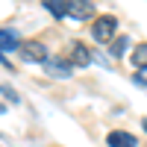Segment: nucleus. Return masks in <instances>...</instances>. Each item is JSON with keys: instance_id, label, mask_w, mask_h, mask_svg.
Returning <instances> with one entry per match:
<instances>
[{"instance_id": "obj_3", "label": "nucleus", "mask_w": 147, "mask_h": 147, "mask_svg": "<svg viewBox=\"0 0 147 147\" xmlns=\"http://www.w3.org/2000/svg\"><path fill=\"white\" fill-rule=\"evenodd\" d=\"M44 71L50 74L53 80H71V77H74V74H71V65L62 62V59H47V62H44Z\"/></svg>"}, {"instance_id": "obj_11", "label": "nucleus", "mask_w": 147, "mask_h": 147, "mask_svg": "<svg viewBox=\"0 0 147 147\" xmlns=\"http://www.w3.org/2000/svg\"><path fill=\"white\" fill-rule=\"evenodd\" d=\"M136 82H138V85H147V68H141V71L136 74Z\"/></svg>"}, {"instance_id": "obj_1", "label": "nucleus", "mask_w": 147, "mask_h": 147, "mask_svg": "<svg viewBox=\"0 0 147 147\" xmlns=\"http://www.w3.org/2000/svg\"><path fill=\"white\" fill-rule=\"evenodd\" d=\"M115 27H118V18L115 15H103V18H97L94 21V27H91V35H94V41H112V35H115Z\"/></svg>"}, {"instance_id": "obj_5", "label": "nucleus", "mask_w": 147, "mask_h": 147, "mask_svg": "<svg viewBox=\"0 0 147 147\" xmlns=\"http://www.w3.org/2000/svg\"><path fill=\"white\" fill-rule=\"evenodd\" d=\"M91 62V53H88V47L85 44H71V65H77V68H85Z\"/></svg>"}, {"instance_id": "obj_12", "label": "nucleus", "mask_w": 147, "mask_h": 147, "mask_svg": "<svg viewBox=\"0 0 147 147\" xmlns=\"http://www.w3.org/2000/svg\"><path fill=\"white\" fill-rule=\"evenodd\" d=\"M3 94L9 97V100H12V103H18V94H15V91H12V88H9V85H3Z\"/></svg>"}, {"instance_id": "obj_10", "label": "nucleus", "mask_w": 147, "mask_h": 147, "mask_svg": "<svg viewBox=\"0 0 147 147\" xmlns=\"http://www.w3.org/2000/svg\"><path fill=\"white\" fill-rule=\"evenodd\" d=\"M44 9L50 12V15H56V18H68V3H53V0H47Z\"/></svg>"}, {"instance_id": "obj_13", "label": "nucleus", "mask_w": 147, "mask_h": 147, "mask_svg": "<svg viewBox=\"0 0 147 147\" xmlns=\"http://www.w3.org/2000/svg\"><path fill=\"white\" fill-rule=\"evenodd\" d=\"M144 129H147V121H144Z\"/></svg>"}, {"instance_id": "obj_8", "label": "nucleus", "mask_w": 147, "mask_h": 147, "mask_svg": "<svg viewBox=\"0 0 147 147\" xmlns=\"http://www.w3.org/2000/svg\"><path fill=\"white\" fill-rule=\"evenodd\" d=\"M127 47H129V35H121V38H115L112 44H109V53H112L115 59H121L127 53Z\"/></svg>"}, {"instance_id": "obj_6", "label": "nucleus", "mask_w": 147, "mask_h": 147, "mask_svg": "<svg viewBox=\"0 0 147 147\" xmlns=\"http://www.w3.org/2000/svg\"><path fill=\"white\" fill-rule=\"evenodd\" d=\"M94 15V3H68V18L74 21H85Z\"/></svg>"}, {"instance_id": "obj_2", "label": "nucleus", "mask_w": 147, "mask_h": 147, "mask_svg": "<svg viewBox=\"0 0 147 147\" xmlns=\"http://www.w3.org/2000/svg\"><path fill=\"white\" fill-rule=\"evenodd\" d=\"M21 56L27 62H47V47L41 41H24L21 44Z\"/></svg>"}, {"instance_id": "obj_4", "label": "nucleus", "mask_w": 147, "mask_h": 147, "mask_svg": "<svg viewBox=\"0 0 147 147\" xmlns=\"http://www.w3.org/2000/svg\"><path fill=\"white\" fill-rule=\"evenodd\" d=\"M106 144L109 147H136L138 141H136V136L132 132H124V129H112L106 136Z\"/></svg>"}, {"instance_id": "obj_7", "label": "nucleus", "mask_w": 147, "mask_h": 147, "mask_svg": "<svg viewBox=\"0 0 147 147\" xmlns=\"http://www.w3.org/2000/svg\"><path fill=\"white\" fill-rule=\"evenodd\" d=\"M0 47H3V53H12V50L18 47V35L12 32L9 27H3V30H0Z\"/></svg>"}, {"instance_id": "obj_9", "label": "nucleus", "mask_w": 147, "mask_h": 147, "mask_svg": "<svg viewBox=\"0 0 147 147\" xmlns=\"http://www.w3.org/2000/svg\"><path fill=\"white\" fill-rule=\"evenodd\" d=\"M132 65H136L138 71L147 68V44H138L136 50H132Z\"/></svg>"}]
</instances>
